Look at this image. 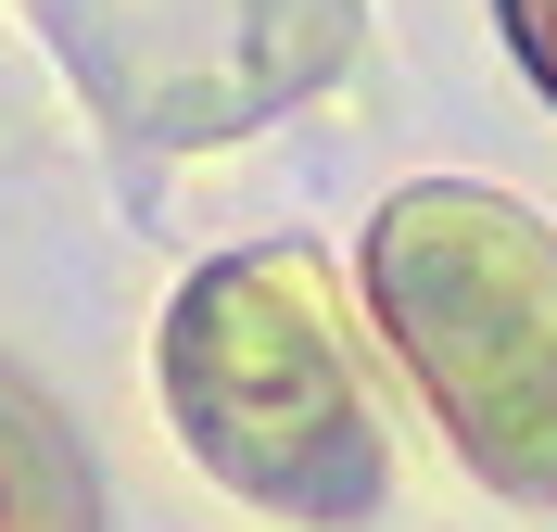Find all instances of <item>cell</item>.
Returning <instances> with one entry per match:
<instances>
[{
	"label": "cell",
	"instance_id": "6da1fadb",
	"mask_svg": "<svg viewBox=\"0 0 557 532\" xmlns=\"http://www.w3.org/2000/svg\"><path fill=\"white\" fill-rule=\"evenodd\" d=\"M368 305L494 495L557 507V228L482 177H418L368 215Z\"/></svg>",
	"mask_w": 557,
	"mask_h": 532
},
{
	"label": "cell",
	"instance_id": "7a4b0ae2",
	"mask_svg": "<svg viewBox=\"0 0 557 532\" xmlns=\"http://www.w3.org/2000/svg\"><path fill=\"white\" fill-rule=\"evenodd\" d=\"M165 406L228 495L305 532L381 520V431L305 253H228L165 305Z\"/></svg>",
	"mask_w": 557,
	"mask_h": 532
},
{
	"label": "cell",
	"instance_id": "3957f363",
	"mask_svg": "<svg viewBox=\"0 0 557 532\" xmlns=\"http://www.w3.org/2000/svg\"><path fill=\"white\" fill-rule=\"evenodd\" d=\"M0 532H102V482L13 355H0Z\"/></svg>",
	"mask_w": 557,
	"mask_h": 532
},
{
	"label": "cell",
	"instance_id": "277c9868",
	"mask_svg": "<svg viewBox=\"0 0 557 532\" xmlns=\"http://www.w3.org/2000/svg\"><path fill=\"white\" fill-rule=\"evenodd\" d=\"M507 38H520V64L545 76V102H557V0H507Z\"/></svg>",
	"mask_w": 557,
	"mask_h": 532
}]
</instances>
